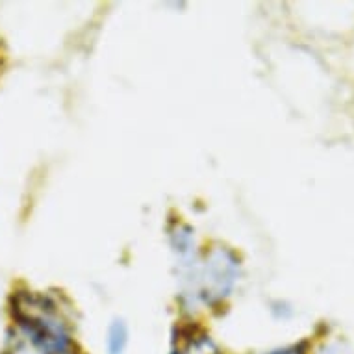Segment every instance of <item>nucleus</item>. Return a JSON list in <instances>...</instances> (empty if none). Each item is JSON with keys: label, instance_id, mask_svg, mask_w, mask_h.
<instances>
[{"label": "nucleus", "instance_id": "nucleus-1", "mask_svg": "<svg viewBox=\"0 0 354 354\" xmlns=\"http://www.w3.org/2000/svg\"><path fill=\"white\" fill-rule=\"evenodd\" d=\"M130 330L122 319H113L106 332V354H127Z\"/></svg>", "mask_w": 354, "mask_h": 354}, {"label": "nucleus", "instance_id": "nucleus-2", "mask_svg": "<svg viewBox=\"0 0 354 354\" xmlns=\"http://www.w3.org/2000/svg\"><path fill=\"white\" fill-rule=\"evenodd\" d=\"M169 354H184L180 342H174L173 345H171V351H169Z\"/></svg>", "mask_w": 354, "mask_h": 354}]
</instances>
